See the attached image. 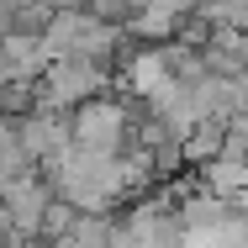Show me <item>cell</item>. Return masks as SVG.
<instances>
[{"instance_id": "6da1fadb", "label": "cell", "mask_w": 248, "mask_h": 248, "mask_svg": "<svg viewBox=\"0 0 248 248\" xmlns=\"http://www.w3.org/2000/svg\"><path fill=\"white\" fill-rule=\"evenodd\" d=\"M106 85H111V69L85 63V58H58L48 74H43V85H37V111H63V116H74L79 106L106 100Z\"/></svg>"}, {"instance_id": "7a4b0ae2", "label": "cell", "mask_w": 248, "mask_h": 248, "mask_svg": "<svg viewBox=\"0 0 248 248\" xmlns=\"http://www.w3.org/2000/svg\"><path fill=\"white\" fill-rule=\"evenodd\" d=\"M74 148L106 153V158L132 153V148H138V132H132V111H127V100L106 95V100L79 106V111H74Z\"/></svg>"}, {"instance_id": "3957f363", "label": "cell", "mask_w": 248, "mask_h": 248, "mask_svg": "<svg viewBox=\"0 0 248 248\" xmlns=\"http://www.w3.org/2000/svg\"><path fill=\"white\" fill-rule=\"evenodd\" d=\"M185 21H190V11H180V5H143L132 37H138L143 48H169V43H180Z\"/></svg>"}, {"instance_id": "277c9868", "label": "cell", "mask_w": 248, "mask_h": 248, "mask_svg": "<svg viewBox=\"0 0 248 248\" xmlns=\"http://www.w3.org/2000/svg\"><path fill=\"white\" fill-rule=\"evenodd\" d=\"M196 180L211 190V196H222V201H243V196H248V158L222 153L217 164H206V169H201Z\"/></svg>"}, {"instance_id": "5b68a950", "label": "cell", "mask_w": 248, "mask_h": 248, "mask_svg": "<svg viewBox=\"0 0 248 248\" xmlns=\"http://www.w3.org/2000/svg\"><path fill=\"white\" fill-rule=\"evenodd\" d=\"M227 153V122H201L196 132L185 138V169H206V164H217Z\"/></svg>"}]
</instances>
